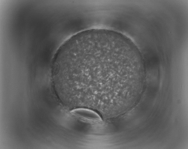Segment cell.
<instances>
[{
  "label": "cell",
  "instance_id": "6da1fadb",
  "mask_svg": "<svg viewBox=\"0 0 188 149\" xmlns=\"http://www.w3.org/2000/svg\"><path fill=\"white\" fill-rule=\"evenodd\" d=\"M71 112L75 116L84 121L95 122L101 121V117L97 113L89 109L77 108L72 110Z\"/></svg>",
  "mask_w": 188,
  "mask_h": 149
}]
</instances>
